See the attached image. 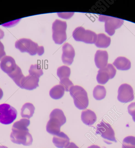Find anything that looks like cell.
<instances>
[{
  "mask_svg": "<svg viewBox=\"0 0 135 148\" xmlns=\"http://www.w3.org/2000/svg\"><path fill=\"white\" fill-rule=\"evenodd\" d=\"M66 122V118L63 112L60 109H54L50 114V119L46 125V131L51 135H57L61 132V126Z\"/></svg>",
  "mask_w": 135,
  "mask_h": 148,
  "instance_id": "6da1fadb",
  "label": "cell"
},
{
  "mask_svg": "<svg viewBox=\"0 0 135 148\" xmlns=\"http://www.w3.org/2000/svg\"><path fill=\"white\" fill-rule=\"evenodd\" d=\"M17 49L22 53H28L31 56L36 54L42 56L44 53V48L43 46H39L37 43H35L29 39L22 38L18 40L15 44Z\"/></svg>",
  "mask_w": 135,
  "mask_h": 148,
  "instance_id": "7a4b0ae2",
  "label": "cell"
},
{
  "mask_svg": "<svg viewBox=\"0 0 135 148\" xmlns=\"http://www.w3.org/2000/svg\"><path fill=\"white\" fill-rule=\"evenodd\" d=\"M70 94L73 98L75 106L80 110H84L89 106L88 94L83 87L73 86L69 90Z\"/></svg>",
  "mask_w": 135,
  "mask_h": 148,
  "instance_id": "3957f363",
  "label": "cell"
},
{
  "mask_svg": "<svg viewBox=\"0 0 135 148\" xmlns=\"http://www.w3.org/2000/svg\"><path fill=\"white\" fill-rule=\"evenodd\" d=\"M11 141L14 143L22 144L25 146H29L32 144L33 138L29 132V130L16 129L12 128V132L10 135Z\"/></svg>",
  "mask_w": 135,
  "mask_h": 148,
  "instance_id": "277c9868",
  "label": "cell"
},
{
  "mask_svg": "<svg viewBox=\"0 0 135 148\" xmlns=\"http://www.w3.org/2000/svg\"><path fill=\"white\" fill-rule=\"evenodd\" d=\"M67 23L59 20H56L52 24V38L55 43L61 45L67 39L66 30Z\"/></svg>",
  "mask_w": 135,
  "mask_h": 148,
  "instance_id": "5b68a950",
  "label": "cell"
},
{
  "mask_svg": "<svg viewBox=\"0 0 135 148\" xmlns=\"http://www.w3.org/2000/svg\"><path fill=\"white\" fill-rule=\"evenodd\" d=\"M72 36L76 41L86 44H95L97 39V35L96 33L90 30H85L82 27L76 28L73 32Z\"/></svg>",
  "mask_w": 135,
  "mask_h": 148,
  "instance_id": "8992f818",
  "label": "cell"
},
{
  "mask_svg": "<svg viewBox=\"0 0 135 148\" xmlns=\"http://www.w3.org/2000/svg\"><path fill=\"white\" fill-rule=\"evenodd\" d=\"M17 116V111L14 107L8 104L0 105V123L3 124L12 123Z\"/></svg>",
  "mask_w": 135,
  "mask_h": 148,
  "instance_id": "52a82bcc",
  "label": "cell"
},
{
  "mask_svg": "<svg viewBox=\"0 0 135 148\" xmlns=\"http://www.w3.org/2000/svg\"><path fill=\"white\" fill-rule=\"evenodd\" d=\"M98 20L105 23V32L110 36H112L115 34V30L120 28L124 22L123 20L121 19L103 15L99 16Z\"/></svg>",
  "mask_w": 135,
  "mask_h": 148,
  "instance_id": "ba28073f",
  "label": "cell"
},
{
  "mask_svg": "<svg viewBox=\"0 0 135 148\" xmlns=\"http://www.w3.org/2000/svg\"><path fill=\"white\" fill-rule=\"evenodd\" d=\"M96 133L104 138V141L106 143L110 144L111 143V142H117L115 132L112 127L109 124L104 122L103 120L97 125Z\"/></svg>",
  "mask_w": 135,
  "mask_h": 148,
  "instance_id": "9c48e42d",
  "label": "cell"
},
{
  "mask_svg": "<svg viewBox=\"0 0 135 148\" xmlns=\"http://www.w3.org/2000/svg\"><path fill=\"white\" fill-rule=\"evenodd\" d=\"M118 100L123 103L131 102L134 99L133 90L132 86L128 84H123L119 86L118 90Z\"/></svg>",
  "mask_w": 135,
  "mask_h": 148,
  "instance_id": "30bf717a",
  "label": "cell"
},
{
  "mask_svg": "<svg viewBox=\"0 0 135 148\" xmlns=\"http://www.w3.org/2000/svg\"><path fill=\"white\" fill-rule=\"evenodd\" d=\"M62 59L63 63L70 65L73 63L75 51L73 47L69 43H65L62 47Z\"/></svg>",
  "mask_w": 135,
  "mask_h": 148,
  "instance_id": "8fae6325",
  "label": "cell"
},
{
  "mask_svg": "<svg viewBox=\"0 0 135 148\" xmlns=\"http://www.w3.org/2000/svg\"><path fill=\"white\" fill-rule=\"evenodd\" d=\"M1 61V69L8 75L14 71L17 67L15 59L10 56H5Z\"/></svg>",
  "mask_w": 135,
  "mask_h": 148,
  "instance_id": "7c38bea8",
  "label": "cell"
},
{
  "mask_svg": "<svg viewBox=\"0 0 135 148\" xmlns=\"http://www.w3.org/2000/svg\"><path fill=\"white\" fill-rule=\"evenodd\" d=\"M39 78L29 74L24 77L21 83L20 87L21 89L31 90L39 86Z\"/></svg>",
  "mask_w": 135,
  "mask_h": 148,
  "instance_id": "4fadbf2b",
  "label": "cell"
},
{
  "mask_svg": "<svg viewBox=\"0 0 135 148\" xmlns=\"http://www.w3.org/2000/svg\"><path fill=\"white\" fill-rule=\"evenodd\" d=\"M52 142L54 145L58 148H65L69 145V137L62 132L53 137Z\"/></svg>",
  "mask_w": 135,
  "mask_h": 148,
  "instance_id": "5bb4252c",
  "label": "cell"
},
{
  "mask_svg": "<svg viewBox=\"0 0 135 148\" xmlns=\"http://www.w3.org/2000/svg\"><path fill=\"white\" fill-rule=\"evenodd\" d=\"M108 54L106 51L98 50L96 52L95 62L96 66L99 69H102L108 64Z\"/></svg>",
  "mask_w": 135,
  "mask_h": 148,
  "instance_id": "9a60e30c",
  "label": "cell"
},
{
  "mask_svg": "<svg viewBox=\"0 0 135 148\" xmlns=\"http://www.w3.org/2000/svg\"><path fill=\"white\" fill-rule=\"evenodd\" d=\"M81 119L84 124L87 125H91L94 124L96 121V115L91 110H85L82 112Z\"/></svg>",
  "mask_w": 135,
  "mask_h": 148,
  "instance_id": "2e32d148",
  "label": "cell"
},
{
  "mask_svg": "<svg viewBox=\"0 0 135 148\" xmlns=\"http://www.w3.org/2000/svg\"><path fill=\"white\" fill-rule=\"evenodd\" d=\"M113 64L118 70L121 71H127L129 70L131 66L130 60L123 57L117 58L113 62Z\"/></svg>",
  "mask_w": 135,
  "mask_h": 148,
  "instance_id": "e0dca14e",
  "label": "cell"
},
{
  "mask_svg": "<svg viewBox=\"0 0 135 148\" xmlns=\"http://www.w3.org/2000/svg\"><path fill=\"white\" fill-rule=\"evenodd\" d=\"M35 107L32 103H26L21 109V115L24 119H29L33 116L35 112Z\"/></svg>",
  "mask_w": 135,
  "mask_h": 148,
  "instance_id": "ac0fdd59",
  "label": "cell"
},
{
  "mask_svg": "<svg viewBox=\"0 0 135 148\" xmlns=\"http://www.w3.org/2000/svg\"><path fill=\"white\" fill-rule=\"evenodd\" d=\"M111 44V38L104 34L97 35V39L95 45L99 48H107Z\"/></svg>",
  "mask_w": 135,
  "mask_h": 148,
  "instance_id": "d6986e66",
  "label": "cell"
},
{
  "mask_svg": "<svg viewBox=\"0 0 135 148\" xmlns=\"http://www.w3.org/2000/svg\"><path fill=\"white\" fill-rule=\"evenodd\" d=\"M64 91L63 86L60 84L57 85L51 89L49 92L50 96L53 99H60L64 95Z\"/></svg>",
  "mask_w": 135,
  "mask_h": 148,
  "instance_id": "ffe728a7",
  "label": "cell"
},
{
  "mask_svg": "<svg viewBox=\"0 0 135 148\" xmlns=\"http://www.w3.org/2000/svg\"><path fill=\"white\" fill-rule=\"evenodd\" d=\"M8 76L13 79L16 84L19 87H20L21 82L24 77L22 72L21 70L18 66L15 71Z\"/></svg>",
  "mask_w": 135,
  "mask_h": 148,
  "instance_id": "44dd1931",
  "label": "cell"
},
{
  "mask_svg": "<svg viewBox=\"0 0 135 148\" xmlns=\"http://www.w3.org/2000/svg\"><path fill=\"white\" fill-rule=\"evenodd\" d=\"M106 91L103 86L97 85L94 88L93 91V96L94 98L97 100H102L105 98L106 96Z\"/></svg>",
  "mask_w": 135,
  "mask_h": 148,
  "instance_id": "7402d4cb",
  "label": "cell"
},
{
  "mask_svg": "<svg viewBox=\"0 0 135 148\" xmlns=\"http://www.w3.org/2000/svg\"><path fill=\"white\" fill-rule=\"evenodd\" d=\"M70 74V68L68 66H62L57 68V74L60 80L63 79L69 78Z\"/></svg>",
  "mask_w": 135,
  "mask_h": 148,
  "instance_id": "603a6c76",
  "label": "cell"
},
{
  "mask_svg": "<svg viewBox=\"0 0 135 148\" xmlns=\"http://www.w3.org/2000/svg\"><path fill=\"white\" fill-rule=\"evenodd\" d=\"M98 72L96 79L98 84H105L110 79L109 74L102 69H100Z\"/></svg>",
  "mask_w": 135,
  "mask_h": 148,
  "instance_id": "cb8c5ba5",
  "label": "cell"
},
{
  "mask_svg": "<svg viewBox=\"0 0 135 148\" xmlns=\"http://www.w3.org/2000/svg\"><path fill=\"white\" fill-rule=\"evenodd\" d=\"M29 75L39 78L43 74V72L41 66L38 64L31 65L29 70Z\"/></svg>",
  "mask_w": 135,
  "mask_h": 148,
  "instance_id": "d4e9b609",
  "label": "cell"
},
{
  "mask_svg": "<svg viewBox=\"0 0 135 148\" xmlns=\"http://www.w3.org/2000/svg\"><path fill=\"white\" fill-rule=\"evenodd\" d=\"M30 124V121L27 119H22L17 121L13 125L12 128L16 129H27Z\"/></svg>",
  "mask_w": 135,
  "mask_h": 148,
  "instance_id": "484cf974",
  "label": "cell"
},
{
  "mask_svg": "<svg viewBox=\"0 0 135 148\" xmlns=\"http://www.w3.org/2000/svg\"><path fill=\"white\" fill-rule=\"evenodd\" d=\"M122 146L125 148H135V137L129 136L125 138Z\"/></svg>",
  "mask_w": 135,
  "mask_h": 148,
  "instance_id": "4316f807",
  "label": "cell"
},
{
  "mask_svg": "<svg viewBox=\"0 0 135 148\" xmlns=\"http://www.w3.org/2000/svg\"><path fill=\"white\" fill-rule=\"evenodd\" d=\"M101 69L103 70L109 74L110 79L114 77L116 73V69L111 64H108L105 67Z\"/></svg>",
  "mask_w": 135,
  "mask_h": 148,
  "instance_id": "83f0119b",
  "label": "cell"
},
{
  "mask_svg": "<svg viewBox=\"0 0 135 148\" xmlns=\"http://www.w3.org/2000/svg\"><path fill=\"white\" fill-rule=\"evenodd\" d=\"M59 84L63 86L64 90L66 92L69 91L70 89L73 86V83L69 78H64L61 79Z\"/></svg>",
  "mask_w": 135,
  "mask_h": 148,
  "instance_id": "f1b7e54d",
  "label": "cell"
},
{
  "mask_svg": "<svg viewBox=\"0 0 135 148\" xmlns=\"http://www.w3.org/2000/svg\"><path fill=\"white\" fill-rule=\"evenodd\" d=\"M74 12L57 13L58 17L63 19H69L73 16Z\"/></svg>",
  "mask_w": 135,
  "mask_h": 148,
  "instance_id": "f546056e",
  "label": "cell"
},
{
  "mask_svg": "<svg viewBox=\"0 0 135 148\" xmlns=\"http://www.w3.org/2000/svg\"><path fill=\"white\" fill-rule=\"evenodd\" d=\"M128 111L131 116L132 117L135 116V102L129 105L128 107Z\"/></svg>",
  "mask_w": 135,
  "mask_h": 148,
  "instance_id": "4dcf8cb0",
  "label": "cell"
},
{
  "mask_svg": "<svg viewBox=\"0 0 135 148\" xmlns=\"http://www.w3.org/2000/svg\"><path fill=\"white\" fill-rule=\"evenodd\" d=\"M5 56H6V53L4 51V46L0 41V60H1Z\"/></svg>",
  "mask_w": 135,
  "mask_h": 148,
  "instance_id": "1f68e13d",
  "label": "cell"
},
{
  "mask_svg": "<svg viewBox=\"0 0 135 148\" xmlns=\"http://www.w3.org/2000/svg\"><path fill=\"white\" fill-rule=\"evenodd\" d=\"M65 148H79L74 143H70L69 145Z\"/></svg>",
  "mask_w": 135,
  "mask_h": 148,
  "instance_id": "d6a6232c",
  "label": "cell"
},
{
  "mask_svg": "<svg viewBox=\"0 0 135 148\" xmlns=\"http://www.w3.org/2000/svg\"><path fill=\"white\" fill-rule=\"evenodd\" d=\"M4 37V32L0 29V39H1Z\"/></svg>",
  "mask_w": 135,
  "mask_h": 148,
  "instance_id": "836d02e7",
  "label": "cell"
},
{
  "mask_svg": "<svg viewBox=\"0 0 135 148\" xmlns=\"http://www.w3.org/2000/svg\"><path fill=\"white\" fill-rule=\"evenodd\" d=\"M88 148H101L99 146H98V145H91V146H89V147H88Z\"/></svg>",
  "mask_w": 135,
  "mask_h": 148,
  "instance_id": "e575fe53",
  "label": "cell"
},
{
  "mask_svg": "<svg viewBox=\"0 0 135 148\" xmlns=\"http://www.w3.org/2000/svg\"><path fill=\"white\" fill-rule=\"evenodd\" d=\"M3 96V92L1 88H0V100L1 99Z\"/></svg>",
  "mask_w": 135,
  "mask_h": 148,
  "instance_id": "d590c367",
  "label": "cell"
},
{
  "mask_svg": "<svg viewBox=\"0 0 135 148\" xmlns=\"http://www.w3.org/2000/svg\"><path fill=\"white\" fill-rule=\"evenodd\" d=\"M0 148H8L7 146H0Z\"/></svg>",
  "mask_w": 135,
  "mask_h": 148,
  "instance_id": "8d00e7d4",
  "label": "cell"
},
{
  "mask_svg": "<svg viewBox=\"0 0 135 148\" xmlns=\"http://www.w3.org/2000/svg\"><path fill=\"white\" fill-rule=\"evenodd\" d=\"M132 119H133V121L135 122V116L132 117Z\"/></svg>",
  "mask_w": 135,
  "mask_h": 148,
  "instance_id": "74e56055",
  "label": "cell"
},
{
  "mask_svg": "<svg viewBox=\"0 0 135 148\" xmlns=\"http://www.w3.org/2000/svg\"><path fill=\"white\" fill-rule=\"evenodd\" d=\"M122 148H125V147H124L123 146H122Z\"/></svg>",
  "mask_w": 135,
  "mask_h": 148,
  "instance_id": "f35d334b",
  "label": "cell"
}]
</instances>
